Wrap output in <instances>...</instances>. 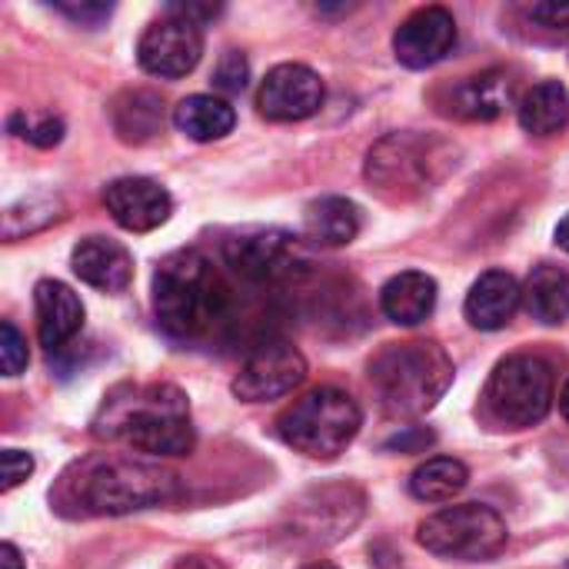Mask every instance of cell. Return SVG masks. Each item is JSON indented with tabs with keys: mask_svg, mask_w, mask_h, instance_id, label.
<instances>
[{
	"mask_svg": "<svg viewBox=\"0 0 569 569\" xmlns=\"http://www.w3.org/2000/svg\"><path fill=\"white\" fill-rule=\"evenodd\" d=\"M230 307V290L200 250H177L153 273V313L177 340L207 337Z\"/></svg>",
	"mask_w": 569,
	"mask_h": 569,
	"instance_id": "6da1fadb",
	"label": "cell"
},
{
	"mask_svg": "<svg viewBox=\"0 0 569 569\" xmlns=\"http://www.w3.org/2000/svg\"><path fill=\"white\" fill-rule=\"evenodd\" d=\"M370 383L390 417H423L450 390L453 360L433 340L390 343L370 360Z\"/></svg>",
	"mask_w": 569,
	"mask_h": 569,
	"instance_id": "7a4b0ae2",
	"label": "cell"
},
{
	"mask_svg": "<svg viewBox=\"0 0 569 569\" xmlns=\"http://www.w3.org/2000/svg\"><path fill=\"white\" fill-rule=\"evenodd\" d=\"M97 433L120 437L127 447L147 457H187L197 443L190 403L170 383H157L130 400L110 403L107 427H100Z\"/></svg>",
	"mask_w": 569,
	"mask_h": 569,
	"instance_id": "3957f363",
	"label": "cell"
},
{
	"mask_svg": "<svg viewBox=\"0 0 569 569\" xmlns=\"http://www.w3.org/2000/svg\"><path fill=\"white\" fill-rule=\"evenodd\" d=\"M73 503L93 517H123L177 500V473L140 460H97L87 463L70 483Z\"/></svg>",
	"mask_w": 569,
	"mask_h": 569,
	"instance_id": "277c9868",
	"label": "cell"
},
{
	"mask_svg": "<svg viewBox=\"0 0 569 569\" xmlns=\"http://www.w3.org/2000/svg\"><path fill=\"white\" fill-rule=\"evenodd\" d=\"M363 413L347 390L317 387L297 400L277 423L287 447L310 460H337L360 433Z\"/></svg>",
	"mask_w": 569,
	"mask_h": 569,
	"instance_id": "5b68a950",
	"label": "cell"
},
{
	"mask_svg": "<svg viewBox=\"0 0 569 569\" xmlns=\"http://www.w3.org/2000/svg\"><path fill=\"white\" fill-rule=\"evenodd\" d=\"M450 143L430 133H390L367 157V180L390 200L427 193L450 167Z\"/></svg>",
	"mask_w": 569,
	"mask_h": 569,
	"instance_id": "8992f818",
	"label": "cell"
},
{
	"mask_svg": "<svg viewBox=\"0 0 569 569\" xmlns=\"http://www.w3.org/2000/svg\"><path fill=\"white\" fill-rule=\"evenodd\" d=\"M417 540L433 557L460 560V563H487L507 550L510 530L493 507L460 503V507H447L427 517L420 523Z\"/></svg>",
	"mask_w": 569,
	"mask_h": 569,
	"instance_id": "52a82bcc",
	"label": "cell"
},
{
	"mask_svg": "<svg viewBox=\"0 0 569 569\" xmlns=\"http://www.w3.org/2000/svg\"><path fill=\"white\" fill-rule=\"evenodd\" d=\"M483 403L487 413L510 430H527L543 423L553 407L550 363L533 353H513L500 360L487 380Z\"/></svg>",
	"mask_w": 569,
	"mask_h": 569,
	"instance_id": "ba28073f",
	"label": "cell"
},
{
	"mask_svg": "<svg viewBox=\"0 0 569 569\" xmlns=\"http://www.w3.org/2000/svg\"><path fill=\"white\" fill-rule=\"evenodd\" d=\"M303 380H307L303 353L287 340H267L253 347L250 357L243 360L233 380V393L243 403H270L293 393Z\"/></svg>",
	"mask_w": 569,
	"mask_h": 569,
	"instance_id": "9c48e42d",
	"label": "cell"
},
{
	"mask_svg": "<svg viewBox=\"0 0 569 569\" xmlns=\"http://www.w3.org/2000/svg\"><path fill=\"white\" fill-rule=\"evenodd\" d=\"M203 57V30L200 23L167 10L157 23H150L137 43V60L150 77L177 80L187 77Z\"/></svg>",
	"mask_w": 569,
	"mask_h": 569,
	"instance_id": "30bf717a",
	"label": "cell"
},
{
	"mask_svg": "<svg viewBox=\"0 0 569 569\" xmlns=\"http://www.w3.org/2000/svg\"><path fill=\"white\" fill-rule=\"evenodd\" d=\"M223 257L243 280L270 283L290 277L300 267V243L283 230L253 227L223 240Z\"/></svg>",
	"mask_w": 569,
	"mask_h": 569,
	"instance_id": "8fae6325",
	"label": "cell"
},
{
	"mask_svg": "<svg viewBox=\"0 0 569 569\" xmlns=\"http://www.w3.org/2000/svg\"><path fill=\"white\" fill-rule=\"evenodd\" d=\"M323 97L327 90L317 70L307 63H280L263 77L257 90V110L273 123H293L313 117L323 107Z\"/></svg>",
	"mask_w": 569,
	"mask_h": 569,
	"instance_id": "7c38bea8",
	"label": "cell"
},
{
	"mask_svg": "<svg viewBox=\"0 0 569 569\" xmlns=\"http://www.w3.org/2000/svg\"><path fill=\"white\" fill-rule=\"evenodd\" d=\"M453 47L457 20L447 7H420L393 33V53L410 70H427L440 63Z\"/></svg>",
	"mask_w": 569,
	"mask_h": 569,
	"instance_id": "4fadbf2b",
	"label": "cell"
},
{
	"mask_svg": "<svg viewBox=\"0 0 569 569\" xmlns=\"http://www.w3.org/2000/svg\"><path fill=\"white\" fill-rule=\"evenodd\" d=\"M103 207L117 227L130 233H150L173 213V197L150 177H117L103 187Z\"/></svg>",
	"mask_w": 569,
	"mask_h": 569,
	"instance_id": "5bb4252c",
	"label": "cell"
},
{
	"mask_svg": "<svg viewBox=\"0 0 569 569\" xmlns=\"http://www.w3.org/2000/svg\"><path fill=\"white\" fill-rule=\"evenodd\" d=\"M360 513H363V497L353 487L317 490L297 503V523H300L303 537L320 540V543L340 540L347 530L357 527Z\"/></svg>",
	"mask_w": 569,
	"mask_h": 569,
	"instance_id": "9a60e30c",
	"label": "cell"
},
{
	"mask_svg": "<svg viewBox=\"0 0 569 569\" xmlns=\"http://www.w3.org/2000/svg\"><path fill=\"white\" fill-rule=\"evenodd\" d=\"M73 273L103 293H123L133 280V257L123 243L110 237H83L70 253Z\"/></svg>",
	"mask_w": 569,
	"mask_h": 569,
	"instance_id": "2e32d148",
	"label": "cell"
},
{
	"mask_svg": "<svg viewBox=\"0 0 569 569\" xmlns=\"http://www.w3.org/2000/svg\"><path fill=\"white\" fill-rule=\"evenodd\" d=\"M33 307H37V337L47 353L63 350L83 327V303L60 280H40L33 287Z\"/></svg>",
	"mask_w": 569,
	"mask_h": 569,
	"instance_id": "e0dca14e",
	"label": "cell"
},
{
	"mask_svg": "<svg viewBox=\"0 0 569 569\" xmlns=\"http://www.w3.org/2000/svg\"><path fill=\"white\" fill-rule=\"evenodd\" d=\"M523 303V287L507 270H487L467 293V320L477 330H503Z\"/></svg>",
	"mask_w": 569,
	"mask_h": 569,
	"instance_id": "ac0fdd59",
	"label": "cell"
},
{
	"mask_svg": "<svg viewBox=\"0 0 569 569\" xmlns=\"http://www.w3.org/2000/svg\"><path fill=\"white\" fill-rule=\"evenodd\" d=\"M380 307L397 327H420L437 310V280L420 270H403L383 283Z\"/></svg>",
	"mask_w": 569,
	"mask_h": 569,
	"instance_id": "d6986e66",
	"label": "cell"
},
{
	"mask_svg": "<svg viewBox=\"0 0 569 569\" xmlns=\"http://www.w3.org/2000/svg\"><path fill=\"white\" fill-rule=\"evenodd\" d=\"M360 207L347 197H320L303 213V237L317 247H347L360 233Z\"/></svg>",
	"mask_w": 569,
	"mask_h": 569,
	"instance_id": "ffe728a7",
	"label": "cell"
},
{
	"mask_svg": "<svg viewBox=\"0 0 569 569\" xmlns=\"http://www.w3.org/2000/svg\"><path fill=\"white\" fill-rule=\"evenodd\" d=\"M513 100V80L507 70H487L463 80L450 93V113L463 120H497Z\"/></svg>",
	"mask_w": 569,
	"mask_h": 569,
	"instance_id": "44dd1931",
	"label": "cell"
},
{
	"mask_svg": "<svg viewBox=\"0 0 569 569\" xmlns=\"http://www.w3.org/2000/svg\"><path fill=\"white\" fill-rule=\"evenodd\" d=\"M523 307L543 327L563 323L569 317V270L553 263L533 267L523 283Z\"/></svg>",
	"mask_w": 569,
	"mask_h": 569,
	"instance_id": "7402d4cb",
	"label": "cell"
},
{
	"mask_svg": "<svg viewBox=\"0 0 569 569\" xmlns=\"http://www.w3.org/2000/svg\"><path fill=\"white\" fill-rule=\"evenodd\" d=\"M173 123H177V130L183 137H190L197 143H210V140H220V137H227L233 130L237 113H233V107L223 97L193 93V97H187V100L177 103Z\"/></svg>",
	"mask_w": 569,
	"mask_h": 569,
	"instance_id": "603a6c76",
	"label": "cell"
},
{
	"mask_svg": "<svg viewBox=\"0 0 569 569\" xmlns=\"http://www.w3.org/2000/svg\"><path fill=\"white\" fill-rule=\"evenodd\" d=\"M520 127L533 137H553L560 130L569 127V90L557 80H543V83H533L520 107Z\"/></svg>",
	"mask_w": 569,
	"mask_h": 569,
	"instance_id": "cb8c5ba5",
	"label": "cell"
},
{
	"mask_svg": "<svg viewBox=\"0 0 569 569\" xmlns=\"http://www.w3.org/2000/svg\"><path fill=\"white\" fill-rule=\"evenodd\" d=\"M470 483V470L453 457H433L420 463L410 477V493L420 503H450Z\"/></svg>",
	"mask_w": 569,
	"mask_h": 569,
	"instance_id": "d4e9b609",
	"label": "cell"
},
{
	"mask_svg": "<svg viewBox=\"0 0 569 569\" xmlns=\"http://www.w3.org/2000/svg\"><path fill=\"white\" fill-rule=\"evenodd\" d=\"M113 127L120 133V140L127 143H143L153 133H160L163 127V103L147 93V90H133L123 93L113 107Z\"/></svg>",
	"mask_w": 569,
	"mask_h": 569,
	"instance_id": "484cf974",
	"label": "cell"
},
{
	"mask_svg": "<svg viewBox=\"0 0 569 569\" xmlns=\"http://www.w3.org/2000/svg\"><path fill=\"white\" fill-rule=\"evenodd\" d=\"M60 217H63V203L57 197H30V200H20L17 207L7 210L3 233H7V240H17V237L33 233L37 227L43 230L47 223H53Z\"/></svg>",
	"mask_w": 569,
	"mask_h": 569,
	"instance_id": "4316f807",
	"label": "cell"
},
{
	"mask_svg": "<svg viewBox=\"0 0 569 569\" xmlns=\"http://www.w3.org/2000/svg\"><path fill=\"white\" fill-rule=\"evenodd\" d=\"M10 133H17L20 140H27L33 147H57L63 140V120L53 113L20 110L10 117Z\"/></svg>",
	"mask_w": 569,
	"mask_h": 569,
	"instance_id": "83f0119b",
	"label": "cell"
},
{
	"mask_svg": "<svg viewBox=\"0 0 569 569\" xmlns=\"http://www.w3.org/2000/svg\"><path fill=\"white\" fill-rule=\"evenodd\" d=\"M250 80V63L240 50H227L220 60H217V70H213V87L223 90V93H240Z\"/></svg>",
	"mask_w": 569,
	"mask_h": 569,
	"instance_id": "f1b7e54d",
	"label": "cell"
},
{
	"mask_svg": "<svg viewBox=\"0 0 569 569\" xmlns=\"http://www.w3.org/2000/svg\"><path fill=\"white\" fill-rule=\"evenodd\" d=\"M3 340H0V363H3V373L7 377H20L30 363V350H27V337L10 323L3 320Z\"/></svg>",
	"mask_w": 569,
	"mask_h": 569,
	"instance_id": "f546056e",
	"label": "cell"
},
{
	"mask_svg": "<svg viewBox=\"0 0 569 569\" xmlns=\"http://www.w3.org/2000/svg\"><path fill=\"white\" fill-rule=\"evenodd\" d=\"M33 473V457L23 450H3V493H10L13 487H20L27 477Z\"/></svg>",
	"mask_w": 569,
	"mask_h": 569,
	"instance_id": "4dcf8cb0",
	"label": "cell"
},
{
	"mask_svg": "<svg viewBox=\"0 0 569 569\" xmlns=\"http://www.w3.org/2000/svg\"><path fill=\"white\" fill-rule=\"evenodd\" d=\"M57 10L63 13V17H70L73 23H80V27H97L100 20H107L110 17V3H57Z\"/></svg>",
	"mask_w": 569,
	"mask_h": 569,
	"instance_id": "1f68e13d",
	"label": "cell"
},
{
	"mask_svg": "<svg viewBox=\"0 0 569 569\" xmlns=\"http://www.w3.org/2000/svg\"><path fill=\"white\" fill-rule=\"evenodd\" d=\"M527 13L543 27H569V3H533Z\"/></svg>",
	"mask_w": 569,
	"mask_h": 569,
	"instance_id": "d6a6232c",
	"label": "cell"
},
{
	"mask_svg": "<svg viewBox=\"0 0 569 569\" xmlns=\"http://www.w3.org/2000/svg\"><path fill=\"white\" fill-rule=\"evenodd\" d=\"M433 443V433H423V430H407V433H400V437H393L387 447L390 450H400V453H420L423 447H430Z\"/></svg>",
	"mask_w": 569,
	"mask_h": 569,
	"instance_id": "836d02e7",
	"label": "cell"
},
{
	"mask_svg": "<svg viewBox=\"0 0 569 569\" xmlns=\"http://www.w3.org/2000/svg\"><path fill=\"white\" fill-rule=\"evenodd\" d=\"M0 567L3 569H23V557L13 543H3L0 547Z\"/></svg>",
	"mask_w": 569,
	"mask_h": 569,
	"instance_id": "e575fe53",
	"label": "cell"
},
{
	"mask_svg": "<svg viewBox=\"0 0 569 569\" xmlns=\"http://www.w3.org/2000/svg\"><path fill=\"white\" fill-rule=\"evenodd\" d=\"M557 243L569 253V213L560 220V227H557Z\"/></svg>",
	"mask_w": 569,
	"mask_h": 569,
	"instance_id": "d590c367",
	"label": "cell"
},
{
	"mask_svg": "<svg viewBox=\"0 0 569 569\" xmlns=\"http://www.w3.org/2000/svg\"><path fill=\"white\" fill-rule=\"evenodd\" d=\"M560 413H563V420L569 423V380L567 387H563V393H560Z\"/></svg>",
	"mask_w": 569,
	"mask_h": 569,
	"instance_id": "8d00e7d4",
	"label": "cell"
},
{
	"mask_svg": "<svg viewBox=\"0 0 569 569\" xmlns=\"http://www.w3.org/2000/svg\"><path fill=\"white\" fill-rule=\"evenodd\" d=\"M303 569H337V567H330V563H310V567H303Z\"/></svg>",
	"mask_w": 569,
	"mask_h": 569,
	"instance_id": "74e56055",
	"label": "cell"
}]
</instances>
